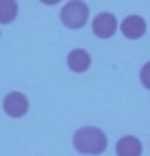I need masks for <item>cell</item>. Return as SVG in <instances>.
Returning a JSON list of instances; mask_svg holds the SVG:
<instances>
[{
	"mask_svg": "<svg viewBox=\"0 0 150 156\" xmlns=\"http://www.w3.org/2000/svg\"><path fill=\"white\" fill-rule=\"evenodd\" d=\"M140 78L142 81V84L147 89L150 90V61L147 62L145 66L142 67L140 73Z\"/></svg>",
	"mask_w": 150,
	"mask_h": 156,
	"instance_id": "9",
	"label": "cell"
},
{
	"mask_svg": "<svg viewBox=\"0 0 150 156\" xmlns=\"http://www.w3.org/2000/svg\"><path fill=\"white\" fill-rule=\"evenodd\" d=\"M91 63L90 55L83 49H75L67 56L69 67L75 73H83L89 69Z\"/></svg>",
	"mask_w": 150,
	"mask_h": 156,
	"instance_id": "6",
	"label": "cell"
},
{
	"mask_svg": "<svg viewBox=\"0 0 150 156\" xmlns=\"http://www.w3.org/2000/svg\"><path fill=\"white\" fill-rule=\"evenodd\" d=\"M89 17V8L81 0H72L61 8L60 20L66 28L80 29L84 27Z\"/></svg>",
	"mask_w": 150,
	"mask_h": 156,
	"instance_id": "2",
	"label": "cell"
},
{
	"mask_svg": "<svg viewBox=\"0 0 150 156\" xmlns=\"http://www.w3.org/2000/svg\"><path fill=\"white\" fill-rule=\"evenodd\" d=\"M3 108L7 115L11 117H22L29 109V101L23 93L12 92L4 98Z\"/></svg>",
	"mask_w": 150,
	"mask_h": 156,
	"instance_id": "3",
	"label": "cell"
},
{
	"mask_svg": "<svg viewBox=\"0 0 150 156\" xmlns=\"http://www.w3.org/2000/svg\"><path fill=\"white\" fill-rule=\"evenodd\" d=\"M19 6L16 0H0V23H9L16 20Z\"/></svg>",
	"mask_w": 150,
	"mask_h": 156,
	"instance_id": "8",
	"label": "cell"
},
{
	"mask_svg": "<svg viewBox=\"0 0 150 156\" xmlns=\"http://www.w3.org/2000/svg\"><path fill=\"white\" fill-rule=\"evenodd\" d=\"M73 142L75 148L80 153L98 155L106 149L107 138L99 129L85 126L76 132Z\"/></svg>",
	"mask_w": 150,
	"mask_h": 156,
	"instance_id": "1",
	"label": "cell"
},
{
	"mask_svg": "<svg viewBox=\"0 0 150 156\" xmlns=\"http://www.w3.org/2000/svg\"><path fill=\"white\" fill-rule=\"evenodd\" d=\"M117 22L113 14L102 12L98 14L93 20L92 29L94 34L99 38H109L116 32Z\"/></svg>",
	"mask_w": 150,
	"mask_h": 156,
	"instance_id": "4",
	"label": "cell"
},
{
	"mask_svg": "<svg viewBox=\"0 0 150 156\" xmlns=\"http://www.w3.org/2000/svg\"><path fill=\"white\" fill-rule=\"evenodd\" d=\"M116 153L119 156H140L142 153V145L135 137H123L116 144Z\"/></svg>",
	"mask_w": 150,
	"mask_h": 156,
	"instance_id": "7",
	"label": "cell"
},
{
	"mask_svg": "<svg viewBox=\"0 0 150 156\" xmlns=\"http://www.w3.org/2000/svg\"><path fill=\"white\" fill-rule=\"evenodd\" d=\"M42 3L44 4H47V5H54V4H57L59 3L61 0H40Z\"/></svg>",
	"mask_w": 150,
	"mask_h": 156,
	"instance_id": "10",
	"label": "cell"
},
{
	"mask_svg": "<svg viewBox=\"0 0 150 156\" xmlns=\"http://www.w3.org/2000/svg\"><path fill=\"white\" fill-rule=\"evenodd\" d=\"M120 30L129 39H139L146 32V23L139 16H130L122 23Z\"/></svg>",
	"mask_w": 150,
	"mask_h": 156,
	"instance_id": "5",
	"label": "cell"
}]
</instances>
